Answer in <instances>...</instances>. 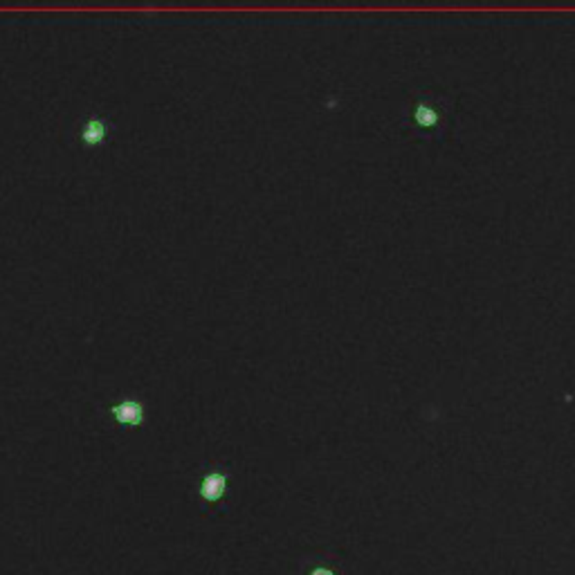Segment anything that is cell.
Returning a JSON list of instances; mask_svg holds the SVG:
<instances>
[{
  "label": "cell",
  "instance_id": "obj_1",
  "mask_svg": "<svg viewBox=\"0 0 575 575\" xmlns=\"http://www.w3.org/2000/svg\"><path fill=\"white\" fill-rule=\"evenodd\" d=\"M110 414L112 418L119 423V425H130V427H135L144 421V407L139 400H133V398H126V400H119L117 405H112L110 407Z\"/></svg>",
  "mask_w": 575,
  "mask_h": 575
},
{
  "label": "cell",
  "instance_id": "obj_2",
  "mask_svg": "<svg viewBox=\"0 0 575 575\" xmlns=\"http://www.w3.org/2000/svg\"><path fill=\"white\" fill-rule=\"evenodd\" d=\"M225 490H228V474L223 472H209L200 483V496L205 501H219Z\"/></svg>",
  "mask_w": 575,
  "mask_h": 575
},
{
  "label": "cell",
  "instance_id": "obj_3",
  "mask_svg": "<svg viewBox=\"0 0 575 575\" xmlns=\"http://www.w3.org/2000/svg\"><path fill=\"white\" fill-rule=\"evenodd\" d=\"M106 133H108V124H106V119H101V117H90L88 121L83 124L81 128V142L85 146H99L103 139H106Z\"/></svg>",
  "mask_w": 575,
  "mask_h": 575
},
{
  "label": "cell",
  "instance_id": "obj_4",
  "mask_svg": "<svg viewBox=\"0 0 575 575\" xmlns=\"http://www.w3.org/2000/svg\"><path fill=\"white\" fill-rule=\"evenodd\" d=\"M310 575H335V573L330 571V569H326V566H319V569H315Z\"/></svg>",
  "mask_w": 575,
  "mask_h": 575
}]
</instances>
